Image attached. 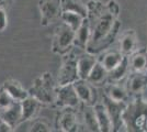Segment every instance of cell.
Instances as JSON below:
<instances>
[{
	"instance_id": "6da1fadb",
	"label": "cell",
	"mask_w": 147,
	"mask_h": 132,
	"mask_svg": "<svg viewBox=\"0 0 147 132\" xmlns=\"http://www.w3.org/2000/svg\"><path fill=\"white\" fill-rule=\"evenodd\" d=\"M124 131L147 132V100L142 95L127 101L123 113Z\"/></svg>"
},
{
	"instance_id": "7a4b0ae2",
	"label": "cell",
	"mask_w": 147,
	"mask_h": 132,
	"mask_svg": "<svg viewBox=\"0 0 147 132\" xmlns=\"http://www.w3.org/2000/svg\"><path fill=\"white\" fill-rule=\"evenodd\" d=\"M56 89L57 83L51 73L45 72L33 81L28 91L30 96L36 98L42 105H51L55 102Z\"/></svg>"
},
{
	"instance_id": "3957f363",
	"label": "cell",
	"mask_w": 147,
	"mask_h": 132,
	"mask_svg": "<svg viewBox=\"0 0 147 132\" xmlns=\"http://www.w3.org/2000/svg\"><path fill=\"white\" fill-rule=\"evenodd\" d=\"M75 33L76 31H74L71 28H69L67 24L61 22L54 32L53 42H52L53 53L61 56L68 53L74 47Z\"/></svg>"
},
{
	"instance_id": "277c9868",
	"label": "cell",
	"mask_w": 147,
	"mask_h": 132,
	"mask_svg": "<svg viewBox=\"0 0 147 132\" xmlns=\"http://www.w3.org/2000/svg\"><path fill=\"white\" fill-rule=\"evenodd\" d=\"M77 57L71 50L65 55H63L61 65L58 70L57 76V86H64L74 84L77 79H79L78 69H77Z\"/></svg>"
},
{
	"instance_id": "5b68a950",
	"label": "cell",
	"mask_w": 147,
	"mask_h": 132,
	"mask_svg": "<svg viewBox=\"0 0 147 132\" xmlns=\"http://www.w3.org/2000/svg\"><path fill=\"white\" fill-rule=\"evenodd\" d=\"M102 102L105 106L108 112L110 114L113 125V131H124V123H123V113L126 108L127 102L125 101H114L110 99L108 96L102 95Z\"/></svg>"
},
{
	"instance_id": "8992f818",
	"label": "cell",
	"mask_w": 147,
	"mask_h": 132,
	"mask_svg": "<svg viewBox=\"0 0 147 132\" xmlns=\"http://www.w3.org/2000/svg\"><path fill=\"white\" fill-rule=\"evenodd\" d=\"M55 104L57 107L61 108H76L78 109L80 106V100L77 96V93L74 88L73 84L57 86L56 89V98Z\"/></svg>"
},
{
	"instance_id": "52a82bcc",
	"label": "cell",
	"mask_w": 147,
	"mask_h": 132,
	"mask_svg": "<svg viewBox=\"0 0 147 132\" xmlns=\"http://www.w3.org/2000/svg\"><path fill=\"white\" fill-rule=\"evenodd\" d=\"M117 18H114L113 16H111L110 13H105L103 17H101L96 22L91 23V38H90V42L88 43V46H92L94 44L100 42L102 39L111 31L112 26L114 24ZM86 47V49H87Z\"/></svg>"
},
{
	"instance_id": "ba28073f",
	"label": "cell",
	"mask_w": 147,
	"mask_h": 132,
	"mask_svg": "<svg viewBox=\"0 0 147 132\" xmlns=\"http://www.w3.org/2000/svg\"><path fill=\"white\" fill-rule=\"evenodd\" d=\"M76 110V108H61L56 118V127L59 131L74 132L79 130V119Z\"/></svg>"
},
{
	"instance_id": "9c48e42d",
	"label": "cell",
	"mask_w": 147,
	"mask_h": 132,
	"mask_svg": "<svg viewBox=\"0 0 147 132\" xmlns=\"http://www.w3.org/2000/svg\"><path fill=\"white\" fill-rule=\"evenodd\" d=\"M38 9L41 13V23L44 26L61 18L63 12L61 0H40Z\"/></svg>"
},
{
	"instance_id": "30bf717a",
	"label": "cell",
	"mask_w": 147,
	"mask_h": 132,
	"mask_svg": "<svg viewBox=\"0 0 147 132\" xmlns=\"http://www.w3.org/2000/svg\"><path fill=\"white\" fill-rule=\"evenodd\" d=\"M73 85L81 104L88 106H93L96 104L97 95H96V88L92 84H90L87 79L79 78Z\"/></svg>"
},
{
	"instance_id": "8fae6325",
	"label": "cell",
	"mask_w": 147,
	"mask_h": 132,
	"mask_svg": "<svg viewBox=\"0 0 147 132\" xmlns=\"http://www.w3.org/2000/svg\"><path fill=\"white\" fill-rule=\"evenodd\" d=\"M121 26H122L121 22L119 21V19H117L113 26H112V29H111V31L100 42L92 45V46H88L86 49V52L90 53V54H93V55H98L100 53L107 51L113 44V42L117 40V35L120 33V30H121Z\"/></svg>"
},
{
	"instance_id": "7c38bea8",
	"label": "cell",
	"mask_w": 147,
	"mask_h": 132,
	"mask_svg": "<svg viewBox=\"0 0 147 132\" xmlns=\"http://www.w3.org/2000/svg\"><path fill=\"white\" fill-rule=\"evenodd\" d=\"M125 87L131 96L143 95L147 88V73L146 72H131L126 79Z\"/></svg>"
},
{
	"instance_id": "4fadbf2b",
	"label": "cell",
	"mask_w": 147,
	"mask_h": 132,
	"mask_svg": "<svg viewBox=\"0 0 147 132\" xmlns=\"http://www.w3.org/2000/svg\"><path fill=\"white\" fill-rule=\"evenodd\" d=\"M90 38H91V25H90V21L86 17L75 33L74 47L86 51L87 45L90 42Z\"/></svg>"
},
{
	"instance_id": "5bb4252c",
	"label": "cell",
	"mask_w": 147,
	"mask_h": 132,
	"mask_svg": "<svg viewBox=\"0 0 147 132\" xmlns=\"http://www.w3.org/2000/svg\"><path fill=\"white\" fill-rule=\"evenodd\" d=\"M137 35L134 30H126L119 39V51L123 55L129 56L137 50Z\"/></svg>"
},
{
	"instance_id": "9a60e30c",
	"label": "cell",
	"mask_w": 147,
	"mask_h": 132,
	"mask_svg": "<svg viewBox=\"0 0 147 132\" xmlns=\"http://www.w3.org/2000/svg\"><path fill=\"white\" fill-rule=\"evenodd\" d=\"M0 117L3 119L7 123H9L13 129L22 123V109H21V102L16 101L12 106L7 108L6 110L0 111Z\"/></svg>"
},
{
	"instance_id": "2e32d148",
	"label": "cell",
	"mask_w": 147,
	"mask_h": 132,
	"mask_svg": "<svg viewBox=\"0 0 147 132\" xmlns=\"http://www.w3.org/2000/svg\"><path fill=\"white\" fill-rule=\"evenodd\" d=\"M105 96L114 101H125L129 100V95L126 87L121 86L120 83H110L108 82L103 87Z\"/></svg>"
},
{
	"instance_id": "e0dca14e",
	"label": "cell",
	"mask_w": 147,
	"mask_h": 132,
	"mask_svg": "<svg viewBox=\"0 0 147 132\" xmlns=\"http://www.w3.org/2000/svg\"><path fill=\"white\" fill-rule=\"evenodd\" d=\"M97 61H98L97 55L90 54L88 52L77 57V69H78L79 78L87 79L90 72H91L92 67L97 63Z\"/></svg>"
},
{
	"instance_id": "ac0fdd59",
	"label": "cell",
	"mask_w": 147,
	"mask_h": 132,
	"mask_svg": "<svg viewBox=\"0 0 147 132\" xmlns=\"http://www.w3.org/2000/svg\"><path fill=\"white\" fill-rule=\"evenodd\" d=\"M1 87L3 88L14 100L19 101V102L24 100L26 97L30 96L29 91L24 89V87L21 85V83L16 81V79H8L2 84Z\"/></svg>"
},
{
	"instance_id": "d6986e66",
	"label": "cell",
	"mask_w": 147,
	"mask_h": 132,
	"mask_svg": "<svg viewBox=\"0 0 147 132\" xmlns=\"http://www.w3.org/2000/svg\"><path fill=\"white\" fill-rule=\"evenodd\" d=\"M93 109H94L96 117H97V120H98L100 132L113 131L112 120H111L110 114L108 112L105 106L103 105V102H101V104H94L93 105Z\"/></svg>"
},
{
	"instance_id": "ffe728a7",
	"label": "cell",
	"mask_w": 147,
	"mask_h": 132,
	"mask_svg": "<svg viewBox=\"0 0 147 132\" xmlns=\"http://www.w3.org/2000/svg\"><path fill=\"white\" fill-rule=\"evenodd\" d=\"M42 104L37 100L36 98L29 96L24 100L21 101V109H22V122L33 120L37 114L40 107Z\"/></svg>"
},
{
	"instance_id": "44dd1931",
	"label": "cell",
	"mask_w": 147,
	"mask_h": 132,
	"mask_svg": "<svg viewBox=\"0 0 147 132\" xmlns=\"http://www.w3.org/2000/svg\"><path fill=\"white\" fill-rule=\"evenodd\" d=\"M124 56L125 55H123L119 50L107 51V52L104 51V52L99 54L98 61L103 65L104 68L108 72H110L121 63V61L123 60Z\"/></svg>"
},
{
	"instance_id": "7402d4cb",
	"label": "cell",
	"mask_w": 147,
	"mask_h": 132,
	"mask_svg": "<svg viewBox=\"0 0 147 132\" xmlns=\"http://www.w3.org/2000/svg\"><path fill=\"white\" fill-rule=\"evenodd\" d=\"M131 72H147V49H137L129 56Z\"/></svg>"
},
{
	"instance_id": "603a6c76",
	"label": "cell",
	"mask_w": 147,
	"mask_h": 132,
	"mask_svg": "<svg viewBox=\"0 0 147 132\" xmlns=\"http://www.w3.org/2000/svg\"><path fill=\"white\" fill-rule=\"evenodd\" d=\"M131 73V68H129V56L123 57L121 63L117 65V67L109 72V76H108V82L110 83H121L124 78H127L129 74Z\"/></svg>"
},
{
	"instance_id": "cb8c5ba5",
	"label": "cell",
	"mask_w": 147,
	"mask_h": 132,
	"mask_svg": "<svg viewBox=\"0 0 147 132\" xmlns=\"http://www.w3.org/2000/svg\"><path fill=\"white\" fill-rule=\"evenodd\" d=\"M87 6V18L90 21V24L96 22L105 13H108L107 5L99 0H89L86 3Z\"/></svg>"
},
{
	"instance_id": "d4e9b609",
	"label": "cell",
	"mask_w": 147,
	"mask_h": 132,
	"mask_svg": "<svg viewBox=\"0 0 147 132\" xmlns=\"http://www.w3.org/2000/svg\"><path fill=\"white\" fill-rule=\"evenodd\" d=\"M82 125L87 131L100 132L93 106H88L82 104Z\"/></svg>"
},
{
	"instance_id": "484cf974",
	"label": "cell",
	"mask_w": 147,
	"mask_h": 132,
	"mask_svg": "<svg viewBox=\"0 0 147 132\" xmlns=\"http://www.w3.org/2000/svg\"><path fill=\"white\" fill-rule=\"evenodd\" d=\"M108 76H109V72L104 68V66L99 61H97V63L92 67L87 81L93 86L105 85L108 83Z\"/></svg>"
},
{
	"instance_id": "4316f807",
	"label": "cell",
	"mask_w": 147,
	"mask_h": 132,
	"mask_svg": "<svg viewBox=\"0 0 147 132\" xmlns=\"http://www.w3.org/2000/svg\"><path fill=\"white\" fill-rule=\"evenodd\" d=\"M85 17L74 11H63L61 16V22L67 24L69 28H71L74 31H77V29L81 25Z\"/></svg>"
},
{
	"instance_id": "83f0119b",
	"label": "cell",
	"mask_w": 147,
	"mask_h": 132,
	"mask_svg": "<svg viewBox=\"0 0 147 132\" xmlns=\"http://www.w3.org/2000/svg\"><path fill=\"white\" fill-rule=\"evenodd\" d=\"M63 11H74L81 14L82 17H87V6L82 2V0H61Z\"/></svg>"
},
{
	"instance_id": "f1b7e54d",
	"label": "cell",
	"mask_w": 147,
	"mask_h": 132,
	"mask_svg": "<svg viewBox=\"0 0 147 132\" xmlns=\"http://www.w3.org/2000/svg\"><path fill=\"white\" fill-rule=\"evenodd\" d=\"M14 102H16V100L8 94L3 88L0 87V111L6 110L7 108L12 106Z\"/></svg>"
},
{
	"instance_id": "f546056e",
	"label": "cell",
	"mask_w": 147,
	"mask_h": 132,
	"mask_svg": "<svg viewBox=\"0 0 147 132\" xmlns=\"http://www.w3.org/2000/svg\"><path fill=\"white\" fill-rule=\"evenodd\" d=\"M31 132H47L52 131L49 123L45 119H35L30 129Z\"/></svg>"
},
{
	"instance_id": "4dcf8cb0",
	"label": "cell",
	"mask_w": 147,
	"mask_h": 132,
	"mask_svg": "<svg viewBox=\"0 0 147 132\" xmlns=\"http://www.w3.org/2000/svg\"><path fill=\"white\" fill-rule=\"evenodd\" d=\"M105 5H107V10H108V12L110 13L111 16H113L114 18L117 19L119 14L121 12V7L119 5V2H117V0H109Z\"/></svg>"
},
{
	"instance_id": "1f68e13d",
	"label": "cell",
	"mask_w": 147,
	"mask_h": 132,
	"mask_svg": "<svg viewBox=\"0 0 147 132\" xmlns=\"http://www.w3.org/2000/svg\"><path fill=\"white\" fill-rule=\"evenodd\" d=\"M8 25V16L5 8H0V32L5 31Z\"/></svg>"
},
{
	"instance_id": "d6a6232c",
	"label": "cell",
	"mask_w": 147,
	"mask_h": 132,
	"mask_svg": "<svg viewBox=\"0 0 147 132\" xmlns=\"http://www.w3.org/2000/svg\"><path fill=\"white\" fill-rule=\"evenodd\" d=\"M14 129L12 127L10 126L9 123H7L3 119H1V117H0V132H11Z\"/></svg>"
},
{
	"instance_id": "836d02e7",
	"label": "cell",
	"mask_w": 147,
	"mask_h": 132,
	"mask_svg": "<svg viewBox=\"0 0 147 132\" xmlns=\"http://www.w3.org/2000/svg\"><path fill=\"white\" fill-rule=\"evenodd\" d=\"M9 0H0V8H5L6 6H8Z\"/></svg>"
},
{
	"instance_id": "e575fe53",
	"label": "cell",
	"mask_w": 147,
	"mask_h": 132,
	"mask_svg": "<svg viewBox=\"0 0 147 132\" xmlns=\"http://www.w3.org/2000/svg\"><path fill=\"white\" fill-rule=\"evenodd\" d=\"M146 73H147V72H146Z\"/></svg>"
}]
</instances>
